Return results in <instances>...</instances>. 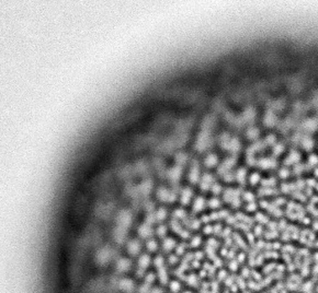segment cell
<instances>
[{
  "mask_svg": "<svg viewBox=\"0 0 318 293\" xmlns=\"http://www.w3.org/2000/svg\"><path fill=\"white\" fill-rule=\"evenodd\" d=\"M132 220H133V215H132V213L128 210H121L120 212H119L118 217H116L118 226L126 229V230H127V228L131 226Z\"/></svg>",
  "mask_w": 318,
  "mask_h": 293,
  "instance_id": "6da1fadb",
  "label": "cell"
},
{
  "mask_svg": "<svg viewBox=\"0 0 318 293\" xmlns=\"http://www.w3.org/2000/svg\"><path fill=\"white\" fill-rule=\"evenodd\" d=\"M156 195H157L158 199L163 202H172L175 200V197H177L175 191H170L168 188L163 187V186L158 188Z\"/></svg>",
  "mask_w": 318,
  "mask_h": 293,
  "instance_id": "7a4b0ae2",
  "label": "cell"
},
{
  "mask_svg": "<svg viewBox=\"0 0 318 293\" xmlns=\"http://www.w3.org/2000/svg\"><path fill=\"white\" fill-rule=\"evenodd\" d=\"M112 256H113L112 249H111L110 247H108V246H104V247L100 248L98 251L95 258H97L98 264H100V265H105V264H108L109 261H110Z\"/></svg>",
  "mask_w": 318,
  "mask_h": 293,
  "instance_id": "3957f363",
  "label": "cell"
},
{
  "mask_svg": "<svg viewBox=\"0 0 318 293\" xmlns=\"http://www.w3.org/2000/svg\"><path fill=\"white\" fill-rule=\"evenodd\" d=\"M119 289L124 293H133L135 290V282L130 278H122L118 282Z\"/></svg>",
  "mask_w": 318,
  "mask_h": 293,
  "instance_id": "277c9868",
  "label": "cell"
},
{
  "mask_svg": "<svg viewBox=\"0 0 318 293\" xmlns=\"http://www.w3.org/2000/svg\"><path fill=\"white\" fill-rule=\"evenodd\" d=\"M131 267H132V261H131L128 258L121 257L116 260L115 268L119 272H121V273L127 272V271L131 269Z\"/></svg>",
  "mask_w": 318,
  "mask_h": 293,
  "instance_id": "5b68a950",
  "label": "cell"
},
{
  "mask_svg": "<svg viewBox=\"0 0 318 293\" xmlns=\"http://www.w3.org/2000/svg\"><path fill=\"white\" fill-rule=\"evenodd\" d=\"M126 249H127V253L131 256H137L140 253V249H142V244L136 238L135 240H131L130 242H127Z\"/></svg>",
  "mask_w": 318,
  "mask_h": 293,
  "instance_id": "8992f818",
  "label": "cell"
},
{
  "mask_svg": "<svg viewBox=\"0 0 318 293\" xmlns=\"http://www.w3.org/2000/svg\"><path fill=\"white\" fill-rule=\"evenodd\" d=\"M208 145H210V137H208L207 133L204 131V133H202L200 136H199L198 140H196L195 147H196L198 150L202 151V150H205V149L207 148Z\"/></svg>",
  "mask_w": 318,
  "mask_h": 293,
  "instance_id": "52a82bcc",
  "label": "cell"
},
{
  "mask_svg": "<svg viewBox=\"0 0 318 293\" xmlns=\"http://www.w3.org/2000/svg\"><path fill=\"white\" fill-rule=\"evenodd\" d=\"M181 173H182V168H181V166L175 165L168 171L167 176H168V178L172 182V183H177V182L179 180V178H180Z\"/></svg>",
  "mask_w": 318,
  "mask_h": 293,
  "instance_id": "ba28073f",
  "label": "cell"
},
{
  "mask_svg": "<svg viewBox=\"0 0 318 293\" xmlns=\"http://www.w3.org/2000/svg\"><path fill=\"white\" fill-rule=\"evenodd\" d=\"M154 231L151 229V226L147 224V223H143L142 226H139L138 228V234L142 238H145V240H149L153 235Z\"/></svg>",
  "mask_w": 318,
  "mask_h": 293,
  "instance_id": "9c48e42d",
  "label": "cell"
},
{
  "mask_svg": "<svg viewBox=\"0 0 318 293\" xmlns=\"http://www.w3.org/2000/svg\"><path fill=\"white\" fill-rule=\"evenodd\" d=\"M151 264V257L148 254H142L139 256L137 260V266H138V269L140 270H145L147 269Z\"/></svg>",
  "mask_w": 318,
  "mask_h": 293,
  "instance_id": "30bf717a",
  "label": "cell"
},
{
  "mask_svg": "<svg viewBox=\"0 0 318 293\" xmlns=\"http://www.w3.org/2000/svg\"><path fill=\"white\" fill-rule=\"evenodd\" d=\"M196 162V161H195ZM193 163L192 166L190 168V172H189V180H190L192 184H195L199 182L200 179V172H199V165L198 163Z\"/></svg>",
  "mask_w": 318,
  "mask_h": 293,
  "instance_id": "8fae6325",
  "label": "cell"
},
{
  "mask_svg": "<svg viewBox=\"0 0 318 293\" xmlns=\"http://www.w3.org/2000/svg\"><path fill=\"white\" fill-rule=\"evenodd\" d=\"M192 196H193V191H192L191 188H189V187L183 188L182 191H181V194H180L181 203H182V205H188V203L190 202Z\"/></svg>",
  "mask_w": 318,
  "mask_h": 293,
  "instance_id": "7c38bea8",
  "label": "cell"
},
{
  "mask_svg": "<svg viewBox=\"0 0 318 293\" xmlns=\"http://www.w3.org/2000/svg\"><path fill=\"white\" fill-rule=\"evenodd\" d=\"M212 185H213V176L208 173L204 174L202 180H201V188L203 191H206V189L212 187Z\"/></svg>",
  "mask_w": 318,
  "mask_h": 293,
  "instance_id": "4fadbf2b",
  "label": "cell"
},
{
  "mask_svg": "<svg viewBox=\"0 0 318 293\" xmlns=\"http://www.w3.org/2000/svg\"><path fill=\"white\" fill-rule=\"evenodd\" d=\"M175 247H177V244H175V241L173 238L167 237L163 241V249L166 253H170Z\"/></svg>",
  "mask_w": 318,
  "mask_h": 293,
  "instance_id": "5bb4252c",
  "label": "cell"
},
{
  "mask_svg": "<svg viewBox=\"0 0 318 293\" xmlns=\"http://www.w3.org/2000/svg\"><path fill=\"white\" fill-rule=\"evenodd\" d=\"M125 236H126V229L118 226V228L114 230V240H115L118 243H123V241L125 240Z\"/></svg>",
  "mask_w": 318,
  "mask_h": 293,
  "instance_id": "9a60e30c",
  "label": "cell"
},
{
  "mask_svg": "<svg viewBox=\"0 0 318 293\" xmlns=\"http://www.w3.org/2000/svg\"><path fill=\"white\" fill-rule=\"evenodd\" d=\"M204 206H205V200H204V198L198 197L195 200H194V203H193V211H194V212H199V211H201V210L204 209Z\"/></svg>",
  "mask_w": 318,
  "mask_h": 293,
  "instance_id": "2e32d148",
  "label": "cell"
},
{
  "mask_svg": "<svg viewBox=\"0 0 318 293\" xmlns=\"http://www.w3.org/2000/svg\"><path fill=\"white\" fill-rule=\"evenodd\" d=\"M204 164H205L207 168H213L217 164V156L213 153H210L207 156L204 160Z\"/></svg>",
  "mask_w": 318,
  "mask_h": 293,
  "instance_id": "e0dca14e",
  "label": "cell"
},
{
  "mask_svg": "<svg viewBox=\"0 0 318 293\" xmlns=\"http://www.w3.org/2000/svg\"><path fill=\"white\" fill-rule=\"evenodd\" d=\"M227 149L233 151V152H236V151H238L240 149V142L238 141L237 138H233V139L229 140V142H228L227 145Z\"/></svg>",
  "mask_w": 318,
  "mask_h": 293,
  "instance_id": "ac0fdd59",
  "label": "cell"
},
{
  "mask_svg": "<svg viewBox=\"0 0 318 293\" xmlns=\"http://www.w3.org/2000/svg\"><path fill=\"white\" fill-rule=\"evenodd\" d=\"M151 186H153V183H151V182H149V180H145V182H143V183L140 184L139 191L143 194V195H147V194L151 191Z\"/></svg>",
  "mask_w": 318,
  "mask_h": 293,
  "instance_id": "d6986e66",
  "label": "cell"
},
{
  "mask_svg": "<svg viewBox=\"0 0 318 293\" xmlns=\"http://www.w3.org/2000/svg\"><path fill=\"white\" fill-rule=\"evenodd\" d=\"M146 248H147L149 252H151V253H155V252H157L158 251L157 241L153 240V238H149V240H147V242H146Z\"/></svg>",
  "mask_w": 318,
  "mask_h": 293,
  "instance_id": "ffe728a7",
  "label": "cell"
},
{
  "mask_svg": "<svg viewBox=\"0 0 318 293\" xmlns=\"http://www.w3.org/2000/svg\"><path fill=\"white\" fill-rule=\"evenodd\" d=\"M158 275H159V280H160L163 284H166V283L168 282V280H169V277H168V272H167L166 267H163V268L158 269Z\"/></svg>",
  "mask_w": 318,
  "mask_h": 293,
  "instance_id": "44dd1931",
  "label": "cell"
},
{
  "mask_svg": "<svg viewBox=\"0 0 318 293\" xmlns=\"http://www.w3.org/2000/svg\"><path fill=\"white\" fill-rule=\"evenodd\" d=\"M167 214H168V212H167V210H166L165 208H159L157 211H156V213H155V215H156V220L157 221H163L166 218H167Z\"/></svg>",
  "mask_w": 318,
  "mask_h": 293,
  "instance_id": "7402d4cb",
  "label": "cell"
},
{
  "mask_svg": "<svg viewBox=\"0 0 318 293\" xmlns=\"http://www.w3.org/2000/svg\"><path fill=\"white\" fill-rule=\"evenodd\" d=\"M276 115L272 114L271 112H269V113L266 115V117H264V124L268 125V126H273L274 124H276Z\"/></svg>",
  "mask_w": 318,
  "mask_h": 293,
  "instance_id": "603a6c76",
  "label": "cell"
},
{
  "mask_svg": "<svg viewBox=\"0 0 318 293\" xmlns=\"http://www.w3.org/2000/svg\"><path fill=\"white\" fill-rule=\"evenodd\" d=\"M300 154H298L296 151H292V152L290 153V156H288V158L286 159V164H290V163H296V162H298L300 161Z\"/></svg>",
  "mask_w": 318,
  "mask_h": 293,
  "instance_id": "cb8c5ba5",
  "label": "cell"
},
{
  "mask_svg": "<svg viewBox=\"0 0 318 293\" xmlns=\"http://www.w3.org/2000/svg\"><path fill=\"white\" fill-rule=\"evenodd\" d=\"M304 128H305L306 130L314 131L316 128H317V123H316V120H314V119L306 120L305 123H304Z\"/></svg>",
  "mask_w": 318,
  "mask_h": 293,
  "instance_id": "d4e9b609",
  "label": "cell"
},
{
  "mask_svg": "<svg viewBox=\"0 0 318 293\" xmlns=\"http://www.w3.org/2000/svg\"><path fill=\"white\" fill-rule=\"evenodd\" d=\"M246 176H247V172H246L245 168H239L237 171V174H236V178L239 183H245Z\"/></svg>",
  "mask_w": 318,
  "mask_h": 293,
  "instance_id": "484cf974",
  "label": "cell"
},
{
  "mask_svg": "<svg viewBox=\"0 0 318 293\" xmlns=\"http://www.w3.org/2000/svg\"><path fill=\"white\" fill-rule=\"evenodd\" d=\"M255 115H256V113H255V110H253L252 108H247V110H246V112L244 113L243 117H244V119H245V120L251 121V120H253V118H255Z\"/></svg>",
  "mask_w": 318,
  "mask_h": 293,
  "instance_id": "4316f807",
  "label": "cell"
},
{
  "mask_svg": "<svg viewBox=\"0 0 318 293\" xmlns=\"http://www.w3.org/2000/svg\"><path fill=\"white\" fill-rule=\"evenodd\" d=\"M172 215L175 220H180V219H185V217H187V212H185L183 209H175V210L173 211Z\"/></svg>",
  "mask_w": 318,
  "mask_h": 293,
  "instance_id": "83f0119b",
  "label": "cell"
},
{
  "mask_svg": "<svg viewBox=\"0 0 318 293\" xmlns=\"http://www.w3.org/2000/svg\"><path fill=\"white\" fill-rule=\"evenodd\" d=\"M262 168H270V166H276V161L271 160V159H262L259 162Z\"/></svg>",
  "mask_w": 318,
  "mask_h": 293,
  "instance_id": "f1b7e54d",
  "label": "cell"
},
{
  "mask_svg": "<svg viewBox=\"0 0 318 293\" xmlns=\"http://www.w3.org/2000/svg\"><path fill=\"white\" fill-rule=\"evenodd\" d=\"M169 288H170V290L172 291L173 293H178L179 291H180V289H181V284H180V282H179V281L173 280V281H171V282L169 283Z\"/></svg>",
  "mask_w": 318,
  "mask_h": 293,
  "instance_id": "f546056e",
  "label": "cell"
},
{
  "mask_svg": "<svg viewBox=\"0 0 318 293\" xmlns=\"http://www.w3.org/2000/svg\"><path fill=\"white\" fill-rule=\"evenodd\" d=\"M154 265H155L158 269H160V268H163V267H165V259H163V256L158 255L157 257L154 259Z\"/></svg>",
  "mask_w": 318,
  "mask_h": 293,
  "instance_id": "4dcf8cb0",
  "label": "cell"
},
{
  "mask_svg": "<svg viewBox=\"0 0 318 293\" xmlns=\"http://www.w3.org/2000/svg\"><path fill=\"white\" fill-rule=\"evenodd\" d=\"M302 145H303L304 149H306V150H309V149L313 148V140H312L309 137L304 138L303 141H302Z\"/></svg>",
  "mask_w": 318,
  "mask_h": 293,
  "instance_id": "1f68e13d",
  "label": "cell"
},
{
  "mask_svg": "<svg viewBox=\"0 0 318 293\" xmlns=\"http://www.w3.org/2000/svg\"><path fill=\"white\" fill-rule=\"evenodd\" d=\"M156 233H157L158 236H160V237H165L166 234H167V226H163V224H160V226L156 229Z\"/></svg>",
  "mask_w": 318,
  "mask_h": 293,
  "instance_id": "d6a6232c",
  "label": "cell"
},
{
  "mask_svg": "<svg viewBox=\"0 0 318 293\" xmlns=\"http://www.w3.org/2000/svg\"><path fill=\"white\" fill-rule=\"evenodd\" d=\"M259 135V130L256 129V128H249L248 131H247V137L250 138V139H256Z\"/></svg>",
  "mask_w": 318,
  "mask_h": 293,
  "instance_id": "836d02e7",
  "label": "cell"
},
{
  "mask_svg": "<svg viewBox=\"0 0 318 293\" xmlns=\"http://www.w3.org/2000/svg\"><path fill=\"white\" fill-rule=\"evenodd\" d=\"M156 221H157V220H156V215H155V213H148L147 217H146L145 223H147V224L151 226V224H154V223H155Z\"/></svg>",
  "mask_w": 318,
  "mask_h": 293,
  "instance_id": "e575fe53",
  "label": "cell"
},
{
  "mask_svg": "<svg viewBox=\"0 0 318 293\" xmlns=\"http://www.w3.org/2000/svg\"><path fill=\"white\" fill-rule=\"evenodd\" d=\"M208 206H210L211 208H218L220 206V201L218 200L217 198H213V199H211L208 201Z\"/></svg>",
  "mask_w": 318,
  "mask_h": 293,
  "instance_id": "d590c367",
  "label": "cell"
},
{
  "mask_svg": "<svg viewBox=\"0 0 318 293\" xmlns=\"http://www.w3.org/2000/svg\"><path fill=\"white\" fill-rule=\"evenodd\" d=\"M185 161H187V156H185L183 153H179L178 156H177V163H178V165L184 163Z\"/></svg>",
  "mask_w": 318,
  "mask_h": 293,
  "instance_id": "8d00e7d4",
  "label": "cell"
},
{
  "mask_svg": "<svg viewBox=\"0 0 318 293\" xmlns=\"http://www.w3.org/2000/svg\"><path fill=\"white\" fill-rule=\"evenodd\" d=\"M200 243H201L200 236H194V237L192 238V241H191V246H193V247H198V246L200 245Z\"/></svg>",
  "mask_w": 318,
  "mask_h": 293,
  "instance_id": "74e56055",
  "label": "cell"
},
{
  "mask_svg": "<svg viewBox=\"0 0 318 293\" xmlns=\"http://www.w3.org/2000/svg\"><path fill=\"white\" fill-rule=\"evenodd\" d=\"M211 188H212V191H213L215 195H218V194L222 191V187H220V185H218V184H213Z\"/></svg>",
  "mask_w": 318,
  "mask_h": 293,
  "instance_id": "f35d334b",
  "label": "cell"
},
{
  "mask_svg": "<svg viewBox=\"0 0 318 293\" xmlns=\"http://www.w3.org/2000/svg\"><path fill=\"white\" fill-rule=\"evenodd\" d=\"M154 280H155V273H148L145 277V281L147 284H151V282H154Z\"/></svg>",
  "mask_w": 318,
  "mask_h": 293,
  "instance_id": "ab89813d",
  "label": "cell"
},
{
  "mask_svg": "<svg viewBox=\"0 0 318 293\" xmlns=\"http://www.w3.org/2000/svg\"><path fill=\"white\" fill-rule=\"evenodd\" d=\"M178 260H179L178 255H170L169 258H168V261H169V264H171V265H175V263H178Z\"/></svg>",
  "mask_w": 318,
  "mask_h": 293,
  "instance_id": "60d3db41",
  "label": "cell"
},
{
  "mask_svg": "<svg viewBox=\"0 0 318 293\" xmlns=\"http://www.w3.org/2000/svg\"><path fill=\"white\" fill-rule=\"evenodd\" d=\"M308 161H309V162H311V164H312V165H315V164H317V163H318V158H317V156H314V154H313V156H309V159H308Z\"/></svg>",
  "mask_w": 318,
  "mask_h": 293,
  "instance_id": "b9f144b4",
  "label": "cell"
},
{
  "mask_svg": "<svg viewBox=\"0 0 318 293\" xmlns=\"http://www.w3.org/2000/svg\"><path fill=\"white\" fill-rule=\"evenodd\" d=\"M283 149H284V148H283V147H282L281 145H276V147H274V150H273V151L276 152V154H280V153L282 152V151H283Z\"/></svg>",
  "mask_w": 318,
  "mask_h": 293,
  "instance_id": "7bdbcfd3",
  "label": "cell"
},
{
  "mask_svg": "<svg viewBox=\"0 0 318 293\" xmlns=\"http://www.w3.org/2000/svg\"><path fill=\"white\" fill-rule=\"evenodd\" d=\"M259 180V175L258 174H252V176L250 177V182L251 184H256Z\"/></svg>",
  "mask_w": 318,
  "mask_h": 293,
  "instance_id": "ee69618b",
  "label": "cell"
},
{
  "mask_svg": "<svg viewBox=\"0 0 318 293\" xmlns=\"http://www.w3.org/2000/svg\"><path fill=\"white\" fill-rule=\"evenodd\" d=\"M288 174H290V172H288L286 168H284V170H281V172H280V176H281V177H286Z\"/></svg>",
  "mask_w": 318,
  "mask_h": 293,
  "instance_id": "f6af8a7d",
  "label": "cell"
},
{
  "mask_svg": "<svg viewBox=\"0 0 318 293\" xmlns=\"http://www.w3.org/2000/svg\"><path fill=\"white\" fill-rule=\"evenodd\" d=\"M177 255H179V254H182L183 252H184V247H183V245H177Z\"/></svg>",
  "mask_w": 318,
  "mask_h": 293,
  "instance_id": "bcb514c9",
  "label": "cell"
},
{
  "mask_svg": "<svg viewBox=\"0 0 318 293\" xmlns=\"http://www.w3.org/2000/svg\"><path fill=\"white\" fill-rule=\"evenodd\" d=\"M244 196H245V199H246V200H252V195H251L250 193H249V194H248V193H246Z\"/></svg>",
  "mask_w": 318,
  "mask_h": 293,
  "instance_id": "7dc6e473",
  "label": "cell"
},
{
  "mask_svg": "<svg viewBox=\"0 0 318 293\" xmlns=\"http://www.w3.org/2000/svg\"><path fill=\"white\" fill-rule=\"evenodd\" d=\"M253 206H255V203H250L249 207H247V209H249V210H253V209L256 208V207H253Z\"/></svg>",
  "mask_w": 318,
  "mask_h": 293,
  "instance_id": "c3c4849f",
  "label": "cell"
},
{
  "mask_svg": "<svg viewBox=\"0 0 318 293\" xmlns=\"http://www.w3.org/2000/svg\"><path fill=\"white\" fill-rule=\"evenodd\" d=\"M184 293H191V292H189V291H188V292H184Z\"/></svg>",
  "mask_w": 318,
  "mask_h": 293,
  "instance_id": "681fc988",
  "label": "cell"
}]
</instances>
